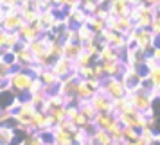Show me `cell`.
<instances>
[{"label":"cell","mask_w":160,"mask_h":145,"mask_svg":"<svg viewBox=\"0 0 160 145\" xmlns=\"http://www.w3.org/2000/svg\"><path fill=\"white\" fill-rule=\"evenodd\" d=\"M99 90H102L112 101L121 99V97H124V95L128 93L124 84H122V81H121V77H104L101 81V88Z\"/></svg>","instance_id":"1"},{"label":"cell","mask_w":160,"mask_h":145,"mask_svg":"<svg viewBox=\"0 0 160 145\" xmlns=\"http://www.w3.org/2000/svg\"><path fill=\"white\" fill-rule=\"evenodd\" d=\"M121 81H122L126 91H133V90H137V88L140 86L142 77L138 75L137 70H133L131 66H126V70H124L122 75H121Z\"/></svg>","instance_id":"2"},{"label":"cell","mask_w":160,"mask_h":145,"mask_svg":"<svg viewBox=\"0 0 160 145\" xmlns=\"http://www.w3.org/2000/svg\"><path fill=\"white\" fill-rule=\"evenodd\" d=\"M51 70L56 75H58L59 79H65L67 75H70V73H74V63L72 61H68L67 58H58L54 63H52V66H51Z\"/></svg>","instance_id":"3"},{"label":"cell","mask_w":160,"mask_h":145,"mask_svg":"<svg viewBox=\"0 0 160 145\" xmlns=\"http://www.w3.org/2000/svg\"><path fill=\"white\" fill-rule=\"evenodd\" d=\"M92 122L95 124V127L97 129H104L108 131L113 124L117 122V115L113 113V111H104V113H97L95 115V118L92 120Z\"/></svg>","instance_id":"4"},{"label":"cell","mask_w":160,"mask_h":145,"mask_svg":"<svg viewBox=\"0 0 160 145\" xmlns=\"http://www.w3.org/2000/svg\"><path fill=\"white\" fill-rule=\"evenodd\" d=\"M83 50V45L79 41H63V58H67L68 61H76L78 56Z\"/></svg>","instance_id":"5"},{"label":"cell","mask_w":160,"mask_h":145,"mask_svg":"<svg viewBox=\"0 0 160 145\" xmlns=\"http://www.w3.org/2000/svg\"><path fill=\"white\" fill-rule=\"evenodd\" d=\"M92 142H94L95 145H113V138H112V134H110L108 131L104 129H95L94 134H92Z\"/></svg>","instance_id":"6"},{"label":"cell","mask_w":160,"mask_h":145,"mask_svg":"<svg viewBox=\"0 0 160 145\" xmlns=\"http://www.w3.org/2000/svg\"><path fill=\"white\" fill-rule=\"evenodd\" d=\"M0 145H13V129L0 124Z\"/></svg>","instance_id":"7"},{"label":"cell","mask_w":160,"mask_h":145,"mask_svg":"<svg viewBox=\"0 0 160 145\" xmlns=\"http://www.w3.org/2000/svg\"><path fill=\"white\" fill-rule=\"evenodd\" d=\"M151 47H153V49H160V34H153Z\"/></svg>","instance_id":"8"},{"label":"cell","mask_w":160,"mask_h":145,"mask_svg":"<svg viewBox=\"0 0 160 145\" xmlns=\"http://www.w3.org/2000/svg\"><path fill=\"white\" fill-rule=\"evenodd\" d=\"M148 145H160V138L158 136H153L149 142H148Z\"/></svg>","instance_id":"9"},{"label":"cell","mask_w":160,"mask_h":145,"mask_svg":"<svg viewBox=\"0 0 160 145\" xmlns=\"http://www.w3.org/2000/svg\"><path fill=\"white\" fill-rule=\"evenodd\" d=\"M158 138H160V134H158Z\"/></svg>","instance_id":"10"},{"label":"cell","mask_w":160,"mask_h":145,"mask_svg":"<svg viewBox=\"0 0 160 145\" xmlns=\"http://www.w3.org/2000/svg\"><path fill=\"white\" fill-rule=\"evenodd\" d=\"M13 145H15V143H13Z\"/></svg>","instance_id":"11"}]
</instances>
